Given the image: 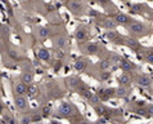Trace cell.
I'll list each match as a JSON object with an SVG mask.
<instances>
[{"instance_id": "1", "label": "cell", "mask_w": 153, "mask_h": 124, "mask_svg": "<svg viewBox=\"0 0 153 124\" xmlns=\"http://www.w3.org/2000/svg\"><path fill=\"white\" fill-rule=\"evenodd\" d=\"M127 31H129L130 36H134V38H140V36H144L147 35V30L148 26L142 21H137V20H133L131 22L127 25Z\"/></svg>"}, {"instance_id": "2", "label": "cell", "mask_w": 153, "mask_h": 124, "mask_svg": "<svg viewBox=\"0 0 153 124\" xmlns=\"http://www.w3.org/2000/svg\"><path fill=\"white\" fill-rule=\"evenodd\" d=\"M79 111L76 109L75 105H72L71 102H62L58 107V115L61 118H70L74 116V115H77Z\"/></svg>"}, {"instance_id": "3", "label": "cell", "mask_w": 153, "mask_h": 124, "mask_svg": "<svg viewBox=\"0 0 153 124\" xmlns=\"http://www.w3.org/2000/svg\"><path fill=\"white\" fill-rule=\"evenodd\" d=\"M65 4H66L67 9L70 11L71 14L81 16V14L85 13V7H84V4L80 2V0H67Z\"/></svg>"}, {"instance_id": "4", "label": "cell", "mask_w": 153, "mask_h": 124, "mask_svg": "<svg viewBox=\"0 0 153 124\" xmlns=\"http://www.w3.org/2000/svg\"><path fill=\"white\" fill-rule=\"evenodd\" d=\"M105 38H107L112 44L124 45V43H125V36H122L120 32L116 31V30H107V32H105Z\"/></svg>"}, {"instance_id": "5", "label": "cell", "mask_w": 153, "mask_h": 124, "mask_svg": "<svg viewBox=\"0 0 153 124\" xmlns=\"http://www.w3.org/2000/svg\"><path fill=\"white\" fill-rule=\"evenodd\" d=\"M84 54H86V56H99L102 52V47L98 44L97 41H90V43H86V44L84 45Z\"/></svg>"}, {"instance_id": "6", "label": "cell", "mask_w": 153, "mask_h": 124, "mask_svg": "<svg viewBox=\"0 0 153 124\" xmlns=\"http://www.w3.org/2000/svg\"><path fill=\"white\" fill-rule=\"evenodd\" d=\"M75 39L76 41L79 43V44H84V43H86V40L89 39V30L86 26H82V25H80L77 26L75 31Z\"/></svg>"}, {"instance_id": "7", "label": "cell", "mask_w": 153, "mask_h": 124, "mask_svg": "<svg viewBox=\"0 0 153 124\" xmlns=\"http://www.w3.org/2000/svg\"><path fill=\"white\" fill-rule=\"evenodd\" d=\"M14 106L18 111H26L28 109V100L26 95H16L14 96Z\"/></svg>"}, {"instance_id": "8", "label": "cell", "mask_w": 153, "mask_h": 124, "mask_svg": "<svg viewBox=\"0 0 153 124\" xmlns=\"http://www.w3.org/2000/svg\"><path fill=\"white\" fill-rule=\"evenodd\" d=\"M112 18L114 20V22H116L118 26H125V27L131 22V21H133V18H131L129 14L121 13V12H117L116 14H113Z\"/></svg>"}, {"instance_id": "9", "label": "cell", "mask_w": 153, "mask_h": 124, "mask_svg": "<svg viewBox=\"0 0 153 124\" xmlns=\"http://www.w3.org/2000/svg\"><path fill=\"white\" fill-rule=\"evenodd\" d=\"M124 45H126L127 48H130L131 50H134V52H139V50H142V45H140V43L138 41L137 38H134V36L125 38Z\"/></svg>"}, {"instance_id": "10", "label": "cell", "mask_w": 153, "mask_h": 124, "mask_svg": "<svg viewBox=\"0 0 153 124\" xmlns=\"http://www.w3.org/2000/svg\"><path fill=\"white\" fill-rule=\"evenodd\" d=\"M118 69H121L124 72H131V71L137 70V69H138V66L135 65L134 62L129 61V59H126V58H121L120 63H118Z\"/></svg>"}, {"instance_id": "11", "label": "cell", "mask_w": 153, "mask_h": 124, "mask_svg": "<svg viewBox=\"0 0 153 124\" xmlns=\"http://www.w3.org/2000/svg\"><path fill=\"white\" fill-rule=\"evenodd\" d=\"M135 83L142 88H149L152 85V79H151V76L147 74H140L135 78Z\"/></svg>"}, {"instance_id": "12", "label": "cell", "mask_w": 153, "mask_h": 124, "mask_svg": "<svg viewBox=\"0 0 153 124\" xmlns=\"http://www.w3.org/2000/svg\"><path fill=\"white\" fill-rule=\"evenodd\" d=\"M98 95H99L102 101H108L114 96V88H99Z\"/></svg>"}, {"instance_id": "13", "label": "cell", "mask_w": 153, "mask_h": 124, "mask_svg": "<svg viewBox=\"0 0 153 124\" xmlns=\"http://www.w3.org/2000/svg\"><path fill=\"white\" fill-rule=\"evenodd\" d=\"M88 66H89V59L86 58H79V59H76V62H75V70L76 71H79V72H85L88 70Z\"/></svg>"}, {"instance_id": "14", "label": "cell", "mask_w": 153, "mask_h": 124, "mask_svg": "<svg viewBox=\"0 0 153 124\" xmlns=\"http://www.w3.org/2000/svg\"><path fill=\"white\" fill-rule=\"evenodd\" d=\"M94 110H95V113L99 115H105V116H111V115H113V113L114 111L113 110H111V109H108L105 105H103V104H99V105H97V106H94Z\"/></svg>"}, {"instance_id": "15", "label": "cell", "mask_w": 153, "mask_h": 124, "mask_svg": "<svg viewBox=\"0 0 153 124\" xmlns=\"http://www.w3.org/2000/svg\"><path fill=\"white\" fill-rule=\"evenodd\" d=\"M129 95H130L129 87H125V85H118L117 88H114V97H117V98H126Z\"/></svg>"}, {"instance_id": "16", "label": "cell", "mask_w": 153, "mask_h": 124, "mask_svg": "<svg viewBox=\"0 0 153 124\" xmlns=\"http://www.w3.org/2000/svg\"><path fill=\"white\" fill-rule=\"evenodd\" d=\"M36 54H37V58L41 59L44 62H50V58H52V54L46 48H39L36 50Z\"/></svg>"}, {"instance_id": "17", "label": "cell", "mask_w": 153, "mask_h": 124, "mask_svg": "<svg viewBox=\"0 0 153 124\" xmlns=\"http://www.w3.org/2000/svg\"><path fill=\"white\" fill-rule=\"evenodd\" d=\"M100 26L105 30H116L118 25L114 22V20L112 17H108V18H103V21L100 22Z\"/></svg>"}, {"instance_id": "18", "label": "cell", "mask_w": 153, "mask_h": 124, "mask_svg": "<svg viewBox=\"0 0 153 124\" xmlns=\"http://www.w3.org/2000/svg\"><path fill=\"white\" fill-rule=\"evenodd\" d=\"M118 83H120V85L130 87L131 83H133V75L130 72H122V75L118 78Z\"/></svg>"}, {"instance_id": "19", "label": "cell", "mask_w": 153, "mask_h": 124, "mask_svg": "<svg viewBox=\"0 0 153 124\" xmlns=\"http://www.w3.org/2000/svg\"><path fill=\"white\" fill-rule=\"evenodd\" d=\"M66 83L71 89H76V91H77V88L81 85L82 82L80 78H77V76H68V78L66 79Z\"/></svg>"}, {"instance_id": "20", "label": "cell", "mask_w": 153, "mask_h": 124, "mask_svg": "<svg viewBox=\"0 0 153 124\" xmlns=\"http://www.w3.org/2000/svg\"><path fill=\"white\" fill-rule=\"evenodd\" d=\"M77 91H79V95L81 96L84 100H86V101L93 96V92H91L90 89H89V87H86V85H85L84 83H81V85H80V87L77 88Z\"/></svg>"}, {"instance_id": "21", "label": "cell", "mask_w": 153, "mask_h": 124, "mask_svg": "<svg viewBox=\"0 0 153 124\" xmlns=\"http://www.w3.org/2000/svg\"><path fill=\"white\" fill-rule=\"evenodd\" d=\"M14 93L16 95H27V84L23 83L22 80L17 82L14 84Z\"/></svg>"}, {"instance_id": "22", "label": "cell", "mask_w": 153, "mask_h": 124, "mask_svg": "<svg viewBox=\"0 0 153 124\" xmlns=\"http://www.w3.org/2000/svg\"><path fill=\"white\" fill-rule=\"evenodd\" d=\"M97 67L99 69V71H105V70H109L112 67V63L109 62L108 58H102L99 59V62L97 63Z\"/></svg>"}, {"instance_id": "23", "label": "cell", "mask_w": 153, "mask_h": 124, "mask_svg": "<svg viewBox=\"0 0 153 124\" xmlns=\"http://www.w3.org/2000/svg\"><path fill=\"white\" fill-rule=\"evenodd\" d=\"M26 96H28L30 98L37 97V96H39V87H37L36 84H33V83L28 84L27 85V95Z\"/></svg>"}, {"instance_id": "24", "label": "cell", "mask_w": 153, "mask_h": 124, "mask_svg": "<svg viewBox=\"0 0 153 124\" xmlns=\"http://www.w3.org/2000/svg\"><path fill=\"white\" fill-rule=\"evenodd\" d=\"M108 59H109V62L112 63V66L116 69V67H118V63H120V61H121V56L120 54H117V53H113V52H111L108 54V57H107Z\"/></svg>"}, {"instance_id": "25", "label": "cell", "mask_w": 153, "mask_h": 124, "mask_svg": "<svg viewBox=\"0 0 153 124\" xmlns=\"http://www.w3.org/2000/svg\"><path fill=\"white\" fill-rule=\"evenodd\" d=\"M144 9H146L144 4H133L130 7V12L133 14H144Z\"/></svg>"}, {"instance_id": "26", "label": "cell", "mask_w": 153, "mask_h": 124, "mask_svg": "<svg viewBox=\"0 0 153 124\" xmlns=\"http://www.w3.org/2000/svg\"><path fill=\"white\" fill-rule=\"evenodd\" d=\"M33 78H35V75H33L32 71H25L22 74V76H21V80L28 85V84L33 83Z\"/></svg>"}, {"instance_id": "27", "label": "cell", "mask_w": 153, "mask_h": 124, "mask_svg": "<svg viewBox=\"0 0 153 124\" xmlns=\"http://www.w3.org/2000/svg\"><path fill=\"white\" fill-rule=\"evenodd\" d=\"M142 52H143V58L148 63L153 65V49H142Z\"/></svg>"}, {"instance_id": "28", "label": "cell", "mask_w": 153, "mask_h": 124, "mask_svg": "<svg viewBox=\"0 0 153 124\" xmlns=\"http://www.w3.org/2000/svg\"><path fill=\"white\" fill-rule=\"evenodd\" d=\"M88 102H89V105H90L91 107H94V106L102 104V100H100V97H99V95H98V93H93V96L89 98Z\"/></svg>"}, {"instance_id": "29", "label": "cell", "mask_w": 153, "mask_h": 124, "mask_svg": "<svg viewBox=\"0 0 153 124\" xmlns=\"http://www.w3.org/2000/svg\"><path fill=\"white\" fill-rule=\"evenodd\" d=\"M66 45H67V38L66 36H58L57 39H56V47L59 49H65L66 48Z\"/></svg>"}, {"instance_id": "30", "label": "cell", "mask_w": 153, "mask_h": 124, "mask_svg": "<svg viewBox=\"0 0 153 124\" xmlns=\"http://www.w3.org/2000/svg\"><path fill=\"white\" fill-rule=\"evenodd\" d=\"M37 35H39L40 39H46V38H49L50 35V30L48 27H39V30H37Z\"/></svg>"}, {"instance_id": "31", "label": "cell", "mask_w": 153, "mask_h": 124, "mask_svg": "<svg viewBox=\"0 0 153 124\" xmlns=\"http://www.w3.org/2000/svg\"><path fill=\"white\" fill-rule=\"evenodd\" d=\"M3 122L7 123V124H14L16 123V119L12 116V115H9V114H4L3 115Z\"/></svg>"}, {"instance_id": "32", "label": "cell", "mask_w": 153, "mask_h": 124, "mask_svg": "<svg viewBox=\"0 0 153 124\" xmlns=\"http://www.w3.org/2000/svg\"><path fill=\"white\" fill-rule=\"evenodd\" d=\"M111 78V72L109 70H105V71H100V76H99V80L100 82H105Z\"/></svg>"}, {"instance_id": "33", "label": "cell", "mask_w": 153, "mask_h": 124, "mask_svg": "<svg viewBox=\"0 0 153 124\" xmlns=\"http://www.w3.org/2000/svg\"><path fill=\"white\" fill-rule=\"evenodd\" d=\"M50 114H52V107H50V106H44V107L41 109L42 118H48V116H50Z\"/></svg>"}, {"instance_id": "34", "label": "cell", "mask_w": 153, "mask_h": 124, "mask_svg": "<svg viewBox=\"0 0 153 124\" xmlns=\"http://www.w3.org/2000/svg\"><path fill=\"white\" fill-rule=\"evenodd\" d=\"M146 114L147 118H153V104L146 105Z\"/></svg>"}, {"instance_id": "35", "label": "cell", "mask_w": 153, "mask_h": 124, "mask_svg": "<svg viewBox=\"0 0 153 124\" xmlns=\"http://www.w3.org/2000/svg\"><path fill=\"white\" fill-rule=\"evenodd\" d=\"M88 16L93 17V18H100V17H102V14L98 11H95V9H89L88 11Z\"/></svg>"}, {"instance_id": "36", "label": "cell", "mask_w": 153, "mask_h": 124, "mask_svg": "<svg viewBox=\"0 0 153 124\" xmlns=\"http://www.w3.org/2000/svg\"><path fill=\"white\" fill-rule=\"evenodd\" d=\"M19 122L22 123V124H26V123H31V122H32V119H31V115H23V116L19 119Z\"/></svg>"}, {"instance_id": "37", "label": "cell", "mask_w": 153, "mask_h": 124, "mask_svg": "<svg viewBox=\"0 0 153 124\" xmlns=\"http://www.w3.org/2000/svg\"><path fill=\"white\" fill-rule=\"evenodd\" d=\"M95 2L103 8H107L109 4H111V0H95Z\"/></svg>"}, {"instance_id": "38", "label": "cell", "mask_w": 153, "mask_h": 124, "mask_svg": "<svg viewBox=\"0 0 153 124\" xmlns=\"http://www.w3.org/2000/svg\"><path fill=\"white\" fill-rule=\"evenodd\" d=\"M31 119H32V122H39L42 119V115L41 114H33V115H31Z\"/></svg>"}, {"instance_id": "39", "label": "cell", "mask_w": 153, "mask_h": 124, "mask_svg": "<svg viewBox=\"0 0 153 124\" xmlns=\"http://www.w3.org/2000/svg\"><path fill=\"white\" fill-rule=\"evenodd\" d=\"M65 56H66V53L63 52V49H59L57 52V57L58 58H65Z\"/></svg>"}, {"instance_id": "40", "label": "cell", "mask_w": 153, "mask_h": 124, "mask_svg": "<svg viewBox=\"0 0 153 124\" xmlns=\"http://www.w3.org/2000/svg\"><path fill=\"white\" fill-rule=\"evenodd\" d=\"M9 56H10L12 58H18V54H17L14 50H9Z\"/></svg>"}, {"instance_id": "41", "label": "cell", "mask_w": 153, "mask_h": 124, "mask_svg": "<svg viewBox=\"0 0 153 124\" xmlns=\"http://www.w3.org/2000/svg\"><path fill=\"white\" fill-rule=\"evenodd\" d=\"M3 110H4V106H3V104H0V114L3 113Z\"/></svg>"}, {"instance_id": "42", "label": "cell", "mask_w": 153, "mask_h": 124, "mask_svg": "<svg viewBox=\"0 0 153 124\" xmlns=\"http://www.w3.org/2000/svg\"><path fill=\"white\" fill-rule=\"evenodd\" d=\"M59 2H62V3H66V2H67V0H59Z\"/></svg>"}]
</instances>
